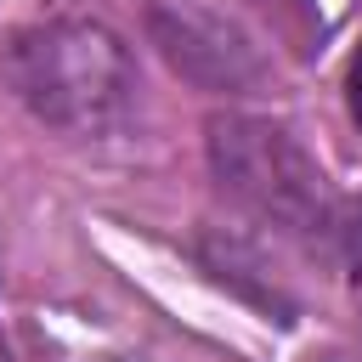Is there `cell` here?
Here are the masks:
<instances>
[{
	"label": "cell",
	"mask_w": 362,
	"mask_h": 362,
	"mask_svg": "<svg viewBox=\"0 0 362 362\" xmlns=\"http://www.w3.org/2000/svg\"><path fill=\"white\" fill-rule=\"evenodd\" d=\"M11 85L40 119L62 130H107L113 119H124L136 96V68L107 28L45 23V28L17 34Z\"/></svg>",
	"instance_id": "6da1fadb"
},
{
	"label": "cell",
	"mask_w": 362,
	"mask_h": 362,
	"mask_svg": "<svg viewBox=\"0 0 362 362\" xmlns=\"http://www.w3.org/2000/svg\"><path fill=\"white\" fill-rule=\"evenodd\" d=\"M345 96H351V119L362 124V51H356V62H351V79H345Z\"/></svg>",
	"instance_id": "7a4b0ae2"
}]
</instances>
